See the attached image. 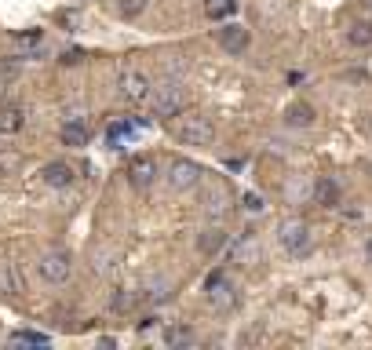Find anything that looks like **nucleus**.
I'll return each mask as SVG.
<instances>
[{"label": "nucleus", "mask_w": 372, "mask_h": 350, "mask_svg": "<svg viewBox=\"0 0 372 350\" xmlns=\"http://www.w3.org/2000/svg\"><path fill=\"white\" fill-rule=\"evenodd\" d=\"M143 4H146V0H121V15L124 18H136L143 11Z\"/></svg>", "instance_id": "5701e85b"}, {"label": "nucleus", "mask_w": 372, "mask_h": 350, "mask_svg": "<svg viewBox=\"0 0 372 350\" xmlns=\"http://www.w3.org/2000/svg\"><path fill=\"white\" fill-rule=\"evenodd\" d=\"M11 343H30V346H48V336H44V332H26V328H22V332H11Z\"/></svg>", "instance_id": "412c9836"}, {"label": "nucleus", "mask_w": 372, "mask_h": 350, "mask_svg": "<svg viewBox=\"0 0 372 350\" xmlns=\"http://www.w3.org/2000/svg\"><path fill=\"white\" fill-rule=\"evenodd\" d=\"M150 77L146 73H139V70H128V73H121V80H117V92H121V99L124 102H146L150 99Z\"/></svg>", "instance_id": "423d86ee"}, {"label": "nucleus", "mask_w": 372, "mask_h": 350, "mask_svg": "<svg viewBox=\"0 0 372 350\" xmlns=\"http://www.w3.org/2000/svg\"><path fill=\"white\" fill-rule=\"evenodd\" d=\"M131 303H136V296H124V292H117V296H114V310H128Z\"/></svg>", "instance_id": "b1692460"}, {"label": "nucleus", "mask_w": 372, "mask_h": 350, "mask_svg": "<svg viewBox=\"0 0 372 350\" xmlns=\"http://www.w3.org/2000/svg\"><path fill=\"white\" fill-rule=\"evenodd\" d=\"M59 139H62L66 146H88V128H84L80 121H66L62 131H59Z\"/></svg>", "instance_id": "dca6fc26"}, {"label": "nucleus", "mask_w": 372, "mask_h": 350, "mask_svg": "<svg viewBox=\"0 0 372 350\" xmlns=\"http://www.w3.org/2000/svg\"><path fill=\"white\" fill-rule=\"evenodd\" d=\"M179 139H183L186 146H208V143L215 139V128H212V121H208L205 114H190V117H183V124H179Z\"/></svg>", "instance_id": "20e7f679"}, {"label": "nucleus", "mask_w": 372, "mask_h": 350, "mask_svg": "<svg viewBox=\"0 0 372 350\" xmlns=\"http://www.w3.org/2000/svg\"><path fill=\"white\" fill-rule=\"evenodd\" d=\"M80 59H84L80 52H66V55H62V62H66V66H73V62H80Z\"/></svg>", "instance_id": "a878e982"}, {"label": "nucleus", "mask_w": 372, "mask_h": 350, "mask_svg": "<svg viewBox=\"0 0 372 350\" xmlns=\"http://www.w3.org/2000/svg\"><path fill=\"white\" fill-rule=\"evenodd\" d=\"M190 339H193V332H190L186 325H172L168 332H164V343H168V346H183V343H190Z\"/></svg>", "instance_id": "6ab92c4d"}, {"label": "nucleus", "mask_w": 372, "mask_h": 350, "mask_svg": "<svg viewBox=\"0 0 372 350\" xmlns=\"http://www.w3.org/2000/svg\"><path fill=\"white\" fill-rule=\"evenodd\" d=\"M284 121H289L292 128H311L318 121V114H314L311 102H292L289 109H284Z\"/></svg>", "instance_id": "4468645a"}, {"label": "nucleus", "mask_w": 372, "mask_h": 350, "mask_svg": "<svg viewBox=\"0 0 372 350\" xmlns=\"http://www.w3.org/2000/svg\"><path fill=\"white\" fill-rule=\"evenodd\" d=\"M365 255H368V262H372V237L365 241Z\"/></svg>", "instance_id": "bb28decb"}, {"label": "nucleus", "mask_w": 372, "mask_h": 350, "mask_svg": "<svg viewBox=\"0 0 372 350\" xmlns=\"http://www.w3.org/2000/svg\"><path fill=\"white\" fill-rule=\"evenodd\" d=\"M241 205H245L248 212H263V201H259V193H245V201H241Z\"/></svg>", "instance_id": "393cba45"}, {"label": "nucleus", "mask_w": 372, "mask_h": 350, "mask_svg": "<svg viewBox=\"0 0 372 350\" xmlns=\"http://www.w3.org/2000/svg\"><path fill=\"white\" fill-rule=\"evenodd\" d=\"M40 179H44V186H52V190H66L73 183V168L66 161H48L40 168Z\"/></svg>", "instance_id": "9d476101"}, {"label": "nucleus", "mask_w": 372, "mask_h": 350, "mask_svg": "<svg viewBox=\"0 0 372 350\" xmlns=\"http://www.w3.org/2000/svg\"><path fill=\"white\" fill-rule=\"evenodd\" d=\"M197 245H201V252H205V255L223 252V248H227V230L219 227V223H215V227H205V230H201V237H197Z\"/></svg>", "instance_id": "ddd939ff"}, {"label": "nucleus", "mask_w": 372, "mask_h": 350, "mask_svg": "<svg viewBox=\"0 0 372 350\" xmlns=\"http://www.w3.org/2000/svg\"><path fill=\"white\" fill-rule=\"evenodd\" d=\"M197 183H201V164H197V161H186V157L172 161V168H168V186H172V190L186 193V190H193Z\"/></svg>", "instance_id": "39448f33"}, {"label": "nucleus", "mask_w": 372, "mask_h": 350, "mask_svg": "<svg viewBox=\"0 0 372 350\" xmlns=\"http://www.w3.org/2000/svg\"><path fill=\"white\" fill-rule=\"evenodd\" d=\"M314 201L321 208H336L340 205V183L332 179V175H321V179L314 183Z\"/></svg>", "instance_id": "f8f14e48"}, {"label": "nucleus", "mask_w": 372, "mask_h": 350, "mask_svg": "<svg viewBox=\"0 0 372 350\" xmlns=\"http://www.w3.org/2000/svg\"><path fill=\"white\" fill-rule=\"evenodd\" d=\"M248 44H252V33H248L245 26H237V22H230V26L219 30V48L230 52V55H241Z\"/></svg>", "instance_id": "1a4fd4ad"}, {"label": "nucleus", "mask_w": 372, "mask_h": 350, "mask_svg": "<svg viewBox=\"0 0 372 350\" xmlns=\"http://www.w3.org/2000/svg\"><path fill=\"white\" fill-rule=\"evenodd\" d=\"M183 88L179 84H161L157 88V95H153V117H161V121H172V117H179L183 114Z\"/></svg>", "instance_id": "7ed1b4c3"}, {"label": "nucleus", "mask_w": 372, "mask_h": 350, "mask_svg": "<svg viewBox=\"0 0 372 350\" xmlns=\"http://www.w3.org/2000/svg\"><path fill=\"white\" fill-rule=\"evenodd\" d=\"M22 121H26V114H22V106H15V102L0 106V131H4V135H15V131L22 128Z\"/></svg>", "instance_id": "2eb2a0df"}, {"label": "nucleus", "mask_w": 372, "mask_h": 350, "mask_svg": "<svg viewBox=\"0 0 372 350\" xmlns=\"http://www.w3.org/2000/svg\"><path fill=\"white\" fill-rule=\"evenodd\" d=\"M234 259H237V262H256V259H259V245H256L252 237L241 241V245L234 248Z\"/></svg>", "instance_id": "aec40b11"}, {"label": "nucleus", "mask_w": 372, "mask_h": 350, "mask_svg": "<svg viewBox=\"0 0 372 350\" xmlns=\"http://www.w3.org/2000/svg\"><path fill=\"white\" fill-rule=\"evenodd\" d=\"M277 241H281L284 252L299 259V255L311 252V227H306L303 219H284L281 230H277Z\"/></svg>", "instance_id": "f257e3e1"}, {"label": "nucleus", "mask_w": 372, "mask_h": 350, "mask_svg": "<svg viewBox=\"0 0 372 350\" xmlns=\"http://www.w3.org/2000/svg\"><path fill=\"white\" fill-rule=\"evenodd\" d=\"M37 270H40V277H44V281L62 284L66 277H70V270H73V255L66 252V248H52V252H44V255H40Z\"/></svg>", "instance_id": "f03ea898"}, {"label": "nucleus", "mask_w": 372, "mask_h": 350, "mask_svg": "<svg viewBox=\"0 0 372 350\" xmlns=\"http://www.w3.org/2000/svg\"><path fill=\"white\" fill-rule=\"evenodd\" d=\"M0 284H4L8 296H22V292H26V289H22V274H18L15 262H8V267L0 270Z\"/></svg>", "instance_id": "f3484780"}, {"label": "nucleus", "mask_w": 372, "mask_h": 350, "mask_svg": "<svg viewBox=\"0 0 372 350\" xmlns=\"http://www.w3.org/2000/svg\"><path fill=\"white\" fill-rule=\"evenodd\" d=\"M347 40L354 44V48H372V22H354V26L347 30Z\"/></svg>", "instance_id": "a211bd4d"}, {"label": "nucleus", "mask_w": 372, "mask_h": 350, "mask_svg": "<svg viewBox=\"0 0 372 350\" xmlns=\"http://www.w3.org/2000/svg\"><path fill=\"white\" fill-rule=\"evenodd\" d=\"M227 208H230V186H227L223 179H219V183H215V186H208V193H205V212L219 219Z\"/></svg>", "instance_id": "9b49d317"}, {"label": "nucleus", "mask_w": 372, "mask_h": 350, "mask_svg": "<svg viewBox=\"0 0 372 350\" xmlns=\"http://www.w3.org/2000/svg\"><path fill=\"white\" fill-rule=\"evenodd\" d=\"M208 303L215 306V310H234L237 296H234V284L223 274H212L208 277Z\"/></svg>", "instance_id": "6e6552de"}, {"label": "nucleus", "mask_w": 372, "mask_h": 350, "mask_svg": "<svg viewBox=\"0 0 372 350\" xmlns=\"http://www.w3.org/2000/svg\"><path fill=\"white\" fill-rule=\"evenodd\" d=\"M237 8V0H208V15L212 18H223V15H230Z\"/></svg>", "instance_id": "4be33fe9"}, {"label": "nucleus", "mask_w": 372, "mask_h": 350, "mask_svg": "<svg viewBox=\"0 0 372 350\" xmlns=\"http://www.w3.org/2000/svg\"><path fill=\"white\" fill-rule=\"evenodd\" d=\"M153 175H157V161H153L150 153H139V157L128 161V183L136 190H146L153 183Z\"/></svg>", "instance_id": "0eeeda50"}]
</instances>
